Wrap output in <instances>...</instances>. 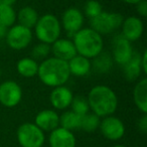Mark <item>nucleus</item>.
Segmentation results:
<instances>
[{"label":"nucleus","instance_id":"1","mask_svg":"<svg viewBox=\"0 0 147 147\" xmlns=\"http://www.w3.org/2000/svg\"><path fill=\"white\" fill-rule=\"evenodd\" d=\"M90 111L100 118L113 115L118 108V97L113 89L106 85H97L87 97Z\"/></svg>","mask_w":147,"mask_h":147},{"label":"nucleus","instance_id":"2","mask_svg":"<svg viewBox=\"0 0 147 147\" xmlns=\"http://www.w3.org/2000/svg\"><path fill=\"white\" fill-rule=\"evenodd\" d=\"M37 77L43 85L51 88L65 86L71 77L67 61L55 57L43 59L38 65Z\"/></svg>","mask_w":147,"mask_h":147},{"label":"nucleus","instance_id":"3","mask_svg":"<svg viewBox=\"0 0 147 147\" xmlns=\"http://www.w3.org/2000/svg\"><path fill=\"white\" fill-rule=\"evenodd\" d=\"M71 40L75 45L77 53L90 59L97 57L104 49L103 36L91 27H83L74 34Z\"/></svg>","mask_w":147,"mask_h":147},{"label":"nucleus","instance_id":"4","mask_svg":"<svg viewBox=\"0 0 147 147\" xmlns=\"http://www.w3.org/2000/svg\"><path fill=\"white\" fill-rule=\"evenodd\" d=\"M34 28V34L39 42H45L47 45L53 43L59 38L61 33V21L55 15L47 13L38 17Z\"/></svg>","mask_w":147,"mask_h":147},{"label":"nucleus","instance_id":"5","mask_svg":"<svg viewBox=\"0 0 147 147\" xmlns=\"http://www.w3.org/2000/svg\"><path fill=\"white\" fill-rule=\"evenodd\" d=\"M17 141L21 147H42L45 135L34 123L25 122L17 128Z\"/></svg>","mask_w":147,"mask_h":147},{"label":"nucleus","instance_id":"6","mask_svg":"<svg viewBox=\"0 0 147 147\" xmlns=\"http://www.w3.org/2000/svg\"><path fill=\"white\" fill-rule=\"evenodd\" d=\"M123 20V15L120 13L102 11L96 17L90 19V27L103 36L105 34H110L120 28Z\"/></svg>","mask_w":147,"mask_h":147},{"label":"nucleus","instance_id":"7","mask_svg":"<svg viewBox=\"0 0 147 147\" xmlns=\"http://www.w3.org/2000/svg\"><path fill=\"white\" fill-rule=\"evenodd\" d=\"M32 38L33 33L31 29L22 26L18 23L9 27L5 36L7 45L14 51L26 49L32 41Z\"/></svg>","mask_w":147,"mask_h":147},{"label":"nucleus","instance_id":"8","mask_svg":"<svg viewBox=\"0 0 147 147\" xmlns=\"http://www.w3.org/2000/svg\"><path fill=\"white\" fill-rule=\"evenodd\" d=\"M22 100V89L13 80L0 84V104L6 108H14Z\"/></svg>","mask_w":147,"mask_h":147},{"label":"nucleus","instance_id":"9","mask_svg":"<svg viewBox=\"0 0 147 147\" xmlns=\"http://www.w3.org/2000/svg\"><path fill=\"white\" fill-rule=\"evenodd\" d=\"M99 129L103 136L110 141L120 140L121 138H123L126 132V128L123 121L114 115L104 117L101 120Z\"/></svg>","mask_w":147,"mask_h":147},{"label":"nucleus","instance_id":"10","mask_svg":"<svg viewBox=\"0 0 147 147\" xmlns=\"http://www.w3.org/2000/svg\"><path fill=\"white\" fill-rule=\"evenodd\" d=\"M133 47L131 42L126 39L122 34H117L113 38L112 42V55L113 61L119 65H124L132 57Z\"/></svg>","mask_w":147,"mask_h":147},{"label":"nucleus","instance_id":"11","mask_svg":"<svg viewBox=\"0 0 147 147\" xmlns=\"http://www.w3.org/2000/svg\"><path fill=\"white\" fill-rule=\"evenodd\" d=\"M61 28L67 31L69 35H73L83 28L84 25V14L80 9L76 7H69L65 9L61 15Z\"/></svg>","mask_w":147,"mask_h":147},{"label":"nucleus","instance_id":"12","mask_svg":"<svg viewBox=\"0 0 147 147\" xmlns=\"http://www.w3.org/2000/svg\"><path fill=\"white\" fill-rule=\"evenodd\" d=\"M121 28H122L121 34L130 42H132V41L138 40L143 35L144 23L140 17L129 16L123 20Z\"/></svg>","mask_w":147,"mask_h":147},{"label":"nucleus","instance_id":"13","mask_svg":"<svg viewBox=\"0 0 147 147\" xmlns=\"http://www.w3.org/2000/svg\"><path fill=\"white\" fill-rule=\"evenodd\" d=\"M49 133V143L51 147H76L77 139L73 131L59 126Z\"/></svg>","mask_w":147,"mask_h":147},{"label":"nucleus","instance_id":"14","mask_svg":"<svg viewBox=\"0 0 147 147\" xmlns=\"http://www.w3.org/2000/svg\"><path fill=\"white\" fill-rule=\"evenodd\" d=\"M73 98V92L65 86L53 88V91L49 94V102L55 110L63 111L69 108Z\"/></svg>","mask_w":147,"mask_h":147},{"label":"nucleus","instance_id":"15","mask_svg":"<svg viewBox=\"0 0 147 147\" xmlns=\"http://www.w3.org/2000/svg\"><path fill=\"white\" fill-rule=\"evenodd\" d=\"M34 124L43 132H51L59 126V115L53 109L41 110L35 116Z\"/></svg>","mask_w":147,"mask_h":147},{"label":"nucleus","instance_id":"16","mask_svg":"<svg viewBox=\"0 0 147 147\" xmlns=\"http://www.w3.org/2000/svg\"><path fill=\"white\" fill-rule=\"evenodd\" d=\"M51 49L53 57L65 61H69L75 55H78L73 40L69 38H57L51 45Z\"/></svg>","mask_w":147,"mask_h":147},{"label":"nucleus","instance_id":"17","mask_svg":"<svg viewBox=\"0 0 147 147\" xmlns=\"http://www.w3.org/2000/svg\"><path fill=\"white\" fill-rule=\"evenodd\" d=\"M69 74L75 77H85L92 69L91 59L81 55H76L67 61Z\"/></svg>","mask_w":147,"mask_h":147},{"label":"nucleus","instance_id":"18","mask_svg":"<svg viewBox=\"0 0 147 147\" xmlns=\"http://www.w3.org/2000/svg\"><path fill=\"white\" fill-rule=\"evenodd\" d=\"M124 77L128 82H135L140 78L142 71L141 67V55L134 53L130 59L122 65Z\"/></svg>","mask_w":147,"mask_h":147},{"label":"nucleus","instance_id":"19","mask_svg":"<svg viewBox=\"0 0 147 147\" xmlns=\"http://www.w3.org/2000/svg\"><path fill=\"white\" fill-rule=\"evenodd\" d=\"M133 100L142 114L147 113V79H140L133 90Z\"/></svg>","mask_w":147,"mask_h":147},{"label":"nucleus","instance_id":"20","mask_svg":"<svg viewBox=\"0 0 147 147\" xmlns=\"http://www.w3.org/2000/svg\"><path fill=\"white\" fill-rule=\"evenodd\" d=\"M38 13L33 7L24 6L16 13V21L18 24L27 27L29 29H32L35 26L37 20H38Z\"/></svg>","mask_w":147,"mask_h":147},{"label":"nucleus","instance_id":"21","mask_svg":"<svg viewBox=\"0 0 147 147\" xmlns=\"http://www.w3.org/2000/svg\"><path fill=\"white\" fill-rule=\"evenodd\" d=\"M39 63L32 57H23L16 63V69L18 74L23 78H33L37 76Z\"/></svg>","mask_w":147,"mask_h":147},{"label":"nucleus","instance_id":"22","mask_svg":"<svg viewBox=\"0 0 147 147\" xmlns=\"http://www.w3.org/2000/svg\"><path fill=\"white\" fill-rule=\"evenodd\" d=\"M92 59L93 61H91L92 69H94L95 71H97L99 74L109 73L113 67V65H114V61H113L111 53H104V51L99 53L97 57H95Z\"/></svg>","mask_w":147,"mask_h":147},{"label":"nucleus","instance_id":"23","mask_svg":"<svg viewBox=\"0 0 147 147\" xmlns=\"http://www.w3.org/2000/svg\"><path fill=\"white\" fill-rule=\"evenodd\" d=\"M81 120H82V116L76 114L71 110L65 111L59 116V126L69 131L77 130L81 127Z\"/></svg>","mask_w":147,"mask_h":147},{"label":"nucleus","instance_id":"24","mask_svg":"<svg viewBox=\"0 0 147 147\" xmlns=\"http://www.w3.org/2000/svg\"><path fill=\"white\" fill-rule=\"evenodd\" d=\"M101 122V118L98 117L96 114L93 112H89L86 115L82 116V120H81V127L84 132L87 133H94L99 129Z\"/></svg>","mask_w":147,"mask_h":147},{"label":"nucleus","instance_id":"25","mask_svg":"<svg viewBox=\"0 0 147 147\" xmlns=\"http://www.w3.org/2000/svg\"><path fill=\"white\" fill-rule=\"evenodd\" d=\"M16 22V12L13 6L0 3V23L7 28L11 27Z\"/></svg>","mask_w":147,"mask_h":147},{"label":"nucleus","instance_id":"26","mask_svg":"<svg viewBox=\"0 0 147 147\" xmlns=\"http://www.w3.org/2000/svg\"><path fill=\"white\" fill-rule=\"evenodd\" d=\"M71 110L80 116H84L87 113L90 112V107L86 97L83 96H74L73 101L69 106Z\"/></svg>","mask_w":147,"mask_h":147},{"label":"nucleus","instance_id":"27","mask_svg":"<svg viewBox=\"0 0 147 147\" xmlns=\"http://www.w3.org/2000/svg\"><path fill=\"white\" fill-rule=\"evenodd\" d=\"M51 53V45H47V43L45 42H39L32 47L30 55L31 57L33 59H35V61H37V59L43 61V59L49 57Z\"/></svg>","mask_w":147,"mask_h":147},{"label":"nucleus","instance_id":"28","mask_svg":"<svg viewBox=\"0 0 147 147\" xmlns=\"http://www.w3.org/2000/svg\"><path fill=\"white\" fill-rule=\"evenodd\" d=\"M103 11L101 3L97 0H88L84 6V14L90 19L96 17Z\"/></svg>","mask_w":147,"mask_h":147},{"label":"nucleus","instance_id":"29","mask_svg":"<svg viewBox=\"0 0 147 147\" xmlns=\"http://www.w3.org/2000/svg\"><path fill=\"white\" fill-rule=\"evenodd\" d=\"M135 6H136V11L139 14V16H147V0H141L137 4H135Z\"/></svg>","mask_w":147,"mask_h":147},{"label":"nucleus","instance_id":"30","mask_svg":"<svg viewBox=\"0 0 147 147\" xmlns=\"http://www.w3.org/2000/svg\"><path fill=\"white\" fill-rule=\"evenodd\" d=\"M137 125H138V129L142 133L147 132V116H146V114L142 115V117H141V118L138 120V122H137Z\"/></svg>","mask_w":147,"mask_h":147},{"label":"nucleus","instance_id":"31","mask_svg":"<svg viewBox=\"0 0 147 147\" xmlns=\"http://www.w3.org/2000/svg\"><path fill=\"white\" fill-rule=\"evenodd\" d=\"M147 51L145 49L143 53L141 55V67H142V71L144 75L147 73Z\"/></svg>","mask_w":147,"mask_h":147},{"label":"nucleus","instance_id":"32","mask_svg":"<svg viewBox=\"0 0 147 147\" xmlns=\"http://www.w3.org/2000/svg\"><path fill=\"white\" fill-rule=\"evenodd\" d=\"M7 30H8V28L0 23V38H5V36H6V33H7Z\"/></svg>","mask_w":147,"mask_h":147},{"label":"nucleus","instance_id":"33","mask_svg":"<svg viewBox=\"0 0 147 147\" xmlns=\"http://www.w3.org/2000/svg\"><path fill=\"white\" fill-rule=\"evenodd\" d=\"M0 3H2V4L5 5H9V6H13L16 3V0H1Z\"/></svg>","mask_w":147,"mask_h":147},{"label":"nucleus","instance_id":"34","mask_svg":"<svg viewBox=\"0 0 147 147\" xmlns=\"http://www.w3.org/2000/svg\"><path fill=\"white\" fill-rule=\"evenodd\" d=\"M121 1H123V2L126 3V4L135 5V4H137L139 1H141V0H121Z\"/></svg>","mask_w":147,"mask_h":147},{"label":"nucleus","instance_id":"35","mask_svg":"<svg viewBox=\"0 0 147 147\" xmlns=\"http://www.w3.org/2000/svg\"><path fill=\"white\" fill-rule=\"evenodd\" d=\"M111 147H126L125 145H122V144H116L114 146H111Z\"/></svg>","mask_w":147,"mask_h":147},{"label":"nucleus","instance_id":"36","mask_svg":"<svg viewBox=\"0 0 147 147\" xmlns=\"http://www.w3.org/2000/svg\"><path fill=\"white\" fill-rule=\"evenodd\" d=\"M1 76H2V71H1V69H0V79H1Z\"/></svg>","mask_w":147,"mask_h":147},{"label":"nucleus","instance_id":"37","mask_svg":"<svg viewBox=\"0 0 147 147\" xmlns=\"http://www.w3.org/2000/svg\"><path fill=\"white\" fill-rule=\"evenodd\" d=\"M0 2H1V0H0Z\"/></svg>","mask_w":147,"mask_h":147}]
</instances>
